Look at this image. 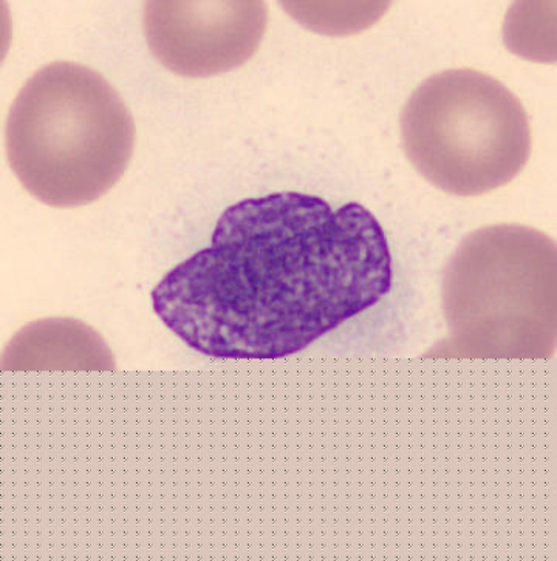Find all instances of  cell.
I'll use <instances>...</instances> for the list:
<instances>
[{"label": "cell", "mask_w": 557, "mask_h": 561, "mask_svg": "<svg viewBox=\"0 0 557 561\" xmlns=\"http://www.w3.org/2000/svg\"><path fill=\"white\" fill-rule=\"evenodd\" d=\"M393 284L389 242L371 210L278 192L225 210L209 247L161 278L152 305L205 356L277 359L374 307Z\"/></svg>", "instance_id": "1"}, {"label": "cell", "mask_w": 557, "mask_h": 561, "mask_svg": "<svg viewBox=\"0 0 557 561\" xmlns=\"http://www.w3.org/2000/svg\"><path fill=\"white\" fill-rule=\"evenodd\" d=\"M134 142V119L114 87L77 62L37 70L7 119L11 171L53 208H77L107 194L126 172Z\"/></svg>", "instance_id": "2"}, {"label": "cell", "mask_w": 557, "mask_h": 561, "mask_svg": "<svg viewBox=\"0 0 557 561\" xmlns=\"http://www.w3.org/2000/svg\"><path fill=\"white\" fill-rule=\"evenodd\" d=\"M451 353L547 357L556 344V244L536 229L497 225L463 240L444 270Z\"/></svg>", "instance_id": "3"}, {"label": "cell", "mask_w": 557, "mask_h": 561, "mask_svg": "<svg viewBox=\"0 0 557 561\" xmlns=\"http://www.w3.org/2000/svg\"><path fill=\"white\" fill-rule=\"evenodd\" d=\"M406 156L436 190L474 197L505 186L532 153L528 115L502 82L481 71L427 79L401 112Z\"/></svg>", "instance_id": "4"}, {"label": "cell", "mask_w": 557, "mask_h": 561, "mask_svg": "<svg viewBox=\"0 0 557 561\" xmlns=\"http://www.w3.org/2000/svg\"><path fill=\"white\" fill-rule=\"evenodd\" d=\"M266 24L261 0H150L143 22L154 58L184 78L239 69L261 47Z\"/></svg>", "instance_id": "5"}]
</instances>
